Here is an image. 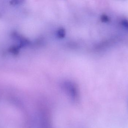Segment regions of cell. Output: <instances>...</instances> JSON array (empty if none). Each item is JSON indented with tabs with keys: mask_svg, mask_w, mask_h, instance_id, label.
<instances>
[{
	"mask_svg": "<svg viewBox=\"0 0 128 128\" xmlns=\"http://www.w3.org/2000/svg\"><path fill=\"white\" fill-rule=\"evenodd\" d=\"M62 87L72 100L76 102L79 100V91L75 83L70 81H64L62 84Z\"/></svg>",
	"mask_w": 128,
	"mask_h": 128,
	"instance_id": "obj_1",
	"label": "cell"
},
{
	"mask_svg": "<svg viewBox=\"0 0 128 128\" xmlns=\"http://www.w3.org/2000/svg\"><path fill=\"white\" fill-rule=\"evenodd\" d=\"M47 112L41 111L39 115V125L40 128H52L51 121Z\"/></svg>",
	"mask_w": 128,
	"mask_h": 128,
	"instance_id": "obj_2",
	"label": "cell"
},
{
	"mask_svg": "<svg viewBox=\"0 0 128 128\" xmlns=\"http://www.w3.org/2000/svg\"><path fill=\"white\" fill-rule=\"evenodd\" d=\"M100 19L102 22L104 23H107L110 21V17L108 15L105 14H102L100 16Z\"/></svg>",
	"mask_w": 128,
	"mask_h": 128,
	"instance_id": "obj_3",
	"label": "cell"
},
{
	"mask_svg": "<svg viewBox=\"0 0 128 128\" xmlns=\"http://www.w3.org/2000/svg\"><path fill=\"white\" fill-rule=\"evenodd\" d=\"M122 26L126 30H128V20L126 19L122 20L121 22Z\"/></svg>",
	"mask_w": 128,
	"mask_h": 128,
	"instance_id": "obj_4",
	"label": "cell"
}]
</instances>
